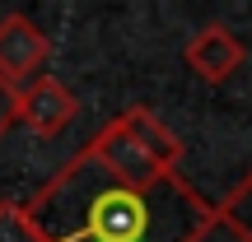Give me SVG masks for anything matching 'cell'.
<instances>
[{"mask_svg":"<svg viewBox=\"0 0 252 242\" xmlns=\"http://www.w3.org/2000/svg\"><path fill=\"white\" fill-rule=\"evenodd\" d=\"M42 242H201L220 228L215 205L187 177L131 187L112 177L84 144L28 200Z\"/></svg>","mask_w":252,"mask_h":242,"instance_id":"cell-1","label":"cell"},{"mask_svg":"<svg viewBox=\"0 0 252 242\" xmlns=\"http://www.w3.org/2000/svg\"><path fill=\"white\" fill-rule=\"evenodd\" d=\"M89 149H94V159H98L103 168L112 172V177L131 182V187H154V182L173 177V172L163 168V163H159V159H154V154L145 149V144L135 140L126 126H122V117H112L108 126H103V131L89 140Z\"/></svg>","mask_w":252,"mask_h":242,"instance_id":"cell-2","label":"cell"},{"mask_svg":"<svg viewBox=\"0 0 252 242\" xmlns=\"http://www.w3.org/2000/svg\"><path fill=\"white\" fill-rule=\"evenodd\" d=\"M52 56V37L33 24L28 14H5L0 19V80L24 89L28 80H37Z\"/></svg>","mask_w":252,"mask_h":242,"instance_id":"cell-3","label":"cell"},{"mask_svg":"<svg viewBox=\"0 0 252 242\" xmlns=\"http://www.w3.org/2000/svg\"><path fill=\"white\" fill-rule=\"evenodd\" d=\"M75 112H80V98H75L56 75H37V80H28L24 89H19V121L33 135H42V140L61 135L65 126L75 121Z\"/></svg>","mask_w":252,"mask_h":242,"instance_id":"cell-4","label":"cell"},{"mask_svg":"<svg viewBox=\"0 0 252 242\" xmlns=\"http://www.w3.org/2000/svg\"><path fill=\"white\" fill-rule=\"evenodd\" d=\"M182 61H187V70L196 75V80L224 84L229 75H238V65L248 61V47L234 37V28H229V24H206V28L191 33Z\"/></svg>","mask_w":252,"mask_h":242,"instance_id":"cell-5","label":"cell"},{"mask_svg":"<svg viewBox=\"0 0 252 242\" xmlns=\"http://www.w3.org/2000/svg\"><path fill=\"white\" fill-rule=\"evenodd\" d=\"M117 117H122L126 131H131L135 140H140L145 149H150L154 159L163 163V168H168V172H178V163H182V154H187V149H182V140H178V135H173L159 117H154L150 108H126V112H117Z\"/></svg>","mask_w":252,"mask_h":242,"instance_id":"cell-6","label":"cell"},{"mask_svg":"<svg viewBox=\"0 0 252 242\" xmlns=\"http://www.w3.org/2000/svg\"><path fill=\"white\" fill-rule=\"evenodd\" d=\"M220 228H229L238 242H252V168L238 177V187H229V196L215 205Z\"/></svg>","mask_w":252,"mask_h":242,"instance_id":"cell-7","label":"cell"},{"mask_svg":"<svg viewBox=\"0 0 252 242\" xmlns=\"http://www.w3.org/2000/svg\"><path fill=\"white\" fill-rule=\"evenodd\" d=\"M0 242H42L24 200H0Z\"/></svg>","mask_w":252,"mask_h":242,"instance_id":"cell-8","label":"cell"},{"mask_svg":"<svg viewBox=\"0 0 252 242\" xmlns=\"http://www.w3.org/2000/svg\"><path fill=\"white\" fill-rule=\"evenodd\" d=\"M14 121H19V89L0 80V135H5Z\"/></svg>","mask_w":252,"mask_h":242,"instance_id":"cell-9","label":"cell"}]
</instances>
